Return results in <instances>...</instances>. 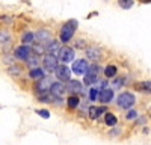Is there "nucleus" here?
Segmentation results:
<instances>
[{
	"mask_svg": "<svg viewBox=\"0 0 151 145\" xmlns=\"http://www.w3.org/2000/svg\"><path fill=\"white\" fill-rule=\"evenodd\" d=\"M77 26H79V21H77V20H74V18H71V20L65 21L64 24H62V27H60L59 42H64V44L70 42V41L73 39L74 32L77 30Z\"/></svg>",
	"mask_w": 151,
	"mask_h": 145,
	"instance_id": "1",
	"label": "nucleus"
},
{
	"mask_svg": "<svg viewBox=\"0 0 151 145\" xmlns=\"http://www.w3.org/2000/svg\"><path fill=\"white\" fill-rule=\"evenodd\" d=\"M100 80V65L97 64H91L88 67L86 72H85V79H83V83L86 85H94Z\"/></svg>",
	"mask_w": 151,
	"mask_h": 145,
	"instance_id": "2",
	"label": "nucleus"
},
{
	"mask_svg": "<svg viewBox=\"0 0 151 145\" xmlns=\"http://www.w3.org/2000/svg\"><path fill=\"white\" fill-rule=\"evenodd\" d=\"M136 98H134V95L132 92H121L118 95V98H116V104L121 107V109H129L134 104Z\"/></svg>",
	"mask_w": 151,
	"mask_h": 145,
	"instance_id": "3",
	"label": "nucleus"
},
{
	"mask_svg": "<svg viewBox=\"0 0 151 145\" xmlns=\"http://www.w3.org/2000/svg\"><path fill=\"white\" fill-rule=\"evenodd\" d=\"M55 76L58 79V82H68L71 80V70L67 67V65H58V68L55 70Z\"/></svg>",
	"mask_w": 151,
	"mask_h": 145,
	"instance_id": "4",
	"label": "nucleus"
},
{
	"mask_svg": "<svg viewBox=\"0 0 151 145\" xmlns=\"http://www.w3.org/2000/svg\"><path fill=\"white\" fill-rule=\"evenodd\" d=\"M74 50L70 47H60V50L58 53V60H60L62 65H65L68 62H71V60H74Z\"/></svg>",
	"mask_w": 151,
	"mask_h": 145,
	"instance_id": "5",
	"label": "nucleus"
},
{
	"mask_svg": "<svg viewBox=\"0 0 151 145\" xmlns=\"http://www.w3.org/2000/svg\"><path fill=\"white\" fill-rule=\"evenodd\" d=\"M42 65H44V70L48 71V72H55V70L58 68V57L56 56H52V55H44L42 57Z\"/></svg>",
	"mask_w": 151,
	"mask_h": 145,
	"instance_id": "6",
	"label": "nucleus"
},
{
	"mask_svg": "<svg viewBox=\"0 0 151 145\" xmlns=\"http://www.w3.org/2000/svg\"><path fill=\"white\" fill-rule=\"evenodd\" d=\"M52 77L50 76H44L41 80H38L36 85H35V89L36 92L40 94H44V92H50V86H52Z\"/></svg>",
	"mask_w": 151,
	"mask_h": 145,
	"instance_id": "7",
	"label": "nucleus"
},
{
	"mask_svg": "<svg viewBox=\"0 0 151 145\" xmlns=\"http://www.w3.org/2000/svg\"><path fill=\"white\" fill-rule=\"evenodd\" d=\"M88 67H89V64H88L86 59H76V60H73V72H76L77 76L85 74Z\"/></svg>",
	"mask_w": 151,
	"mask_h": 145,
	"instance_id": "8",
	"label": "nucleus"
},
{
	"mask_svg": "<svg viewBox=\"0 0 151 145\" xmlns=\"http://www.w3.org/2000/svg\"><path fill=\"white\" fill-rule=\"evenodd\" d=\"M30 56V45H18L15 47V50H14V57L20 59V60H26L27 57Z\"/></svg>",
	"mask_w": 151,
	"mask_h": 145,
	"instance_id": "9",
	"label": "nucleus"
},
{
	"mask_svg": "<svg viewBox=\"0 0 151 145\" xmlns=\"http://www.w3.org/2000/svg\"><path fill=\"white\" fill-rule=\"evenodd\" d=\"M33 38H35V41L45 45L50 39H52V33H50V30H47V29H40V30H36L33 33Z\"/></svg>",
	"mask_w": 151,
	"mask_h": 145,
	"instance_id": "10",
	"label": "nucleus"
},
{
	"mask_svg": "<svg viewBox=\"0 0 151 145\" xmlns=\"http://www.w3.org/2000/svg\"><path fill=\"white\" fill-rule=\"evenodd\" d=\"M65 92V85L62 82H53L52 86H50V95L53 98H60Z\"/></svg>",
	"mask_w": 151,
	"mask_h": 145,
	"instance_id": "11",
	"label": "nucleus"
},
{
	"mask_svg": "<svg viewBox=\"0 0 151 145\" xmlns=\"http://www.w3.org/2000/svg\"><path fill=\"white\" fill-rule=\"evenodd\" d=\"M82 83L79 82V80H68L67 82V85H65V92H70L71 95H77V94H80L82 92Z\"/></svg>",
	"mask_w": 151,
	"mask_h": 145,
	"instance_id": "12",
	"label": "nucleus"
},
{
	"mask_svg": "<svg viewBox=\"0 0 151 145\" xmlns=\"http://www.w3.org/2000/svg\"><path fill=\"white\" fill-rule=\"evenodd\" d=\"M44 48H45V52H47V55H52V56H56L58 57V53H59V50H60V42L58 41V39H50L45 45H44Z\"/></svg>",
	"mask_w": 151,
	"mask_h": 145,
	"instance_id": "13",
	"label": "nucleus"
},
{
	"mask_svg": "<svg viewBox=\"0 0 151 145\" xmlns=\"http://www.w3.org/2000/svg\"><path fill=\"white\" fill-rule=\"evenodd\" d=\"M97 100H98L100 103H103V104L112 101V100H113V89H110V88L100 89V92H98V98H97Z\"/></svg>",
	"mask_w": 151,
	"mask_h": 145,
	"instance_id": "14",
	"label": "nucleus"
},
{
	"mask_svg": "<svg viewBox=\"0 0 151 145\" xmlns=\"http://www.w3.org/2000/svg\"><path fill=\"white\" fill-rule=\"evenodd\" d=\"M86 56H88V59H91V60H98L100 56H101V52H100L98 47L91 45V47H86Z\"/></svg>",
	"mask_w": 151,
	"mask_h": 145,
	"instance_id": "15",
	"label": "nucleus"
},
{
	"mask_svg": "<svg viewBox=\"0 0 151 145\" xmlns=\"http://www.w3.org/2000/svg\"><path fill=\"white\" fill-rule=\"evenodd\" d=\"M136 89L139 92H144V94H151V80L136 83Z\"/></svg>",
	"mask_w": 151,
	"mask_h": 145,
	"instance_id": "16",
	"label": "nucleus"
},
{
	"mask_svg": "<svg viewBox=\"0 0 151 145\" xmlns=\"http://www.w3.org/2000/svg\"><path fill=\"white\" fill-rule=\"evenodd\" d=\"M29 77H30L32 80H41V79L44 77V70L40 68V67L32 68V70L29 71Z\"/></svg>",
	"mask_w": 151,
	"mask_h": 145,
	"instance_id": "17",
	"label": "nucleus"
},
{
	"mask_svg": "<svg viewBox=\"0 0 151 145\" xmlns=\"http://www.w3.org/2000/svg\"><path fill=\"white\" fill-rule=\"evenodd\" d=\"M26 65L32 70V68H36V67H40V57H38V55H32L30 53V56L26 59Z\"/></svg>",
	"mask_w": 151,
	"mask_h": 145,
	"instance_id": "18",
	"label": "nucleus"
},
{
	"mask_svg": "<svg viewBox=\"0 0 151 145\" xmlns=\"http://www.w3.org/2000/svg\"><path fill=\"white\" fill-rule=\"evenodd\" d=\"M103 112H106V107H95V106H91V107H89V118H91V119H97Z\"/></svg>",
	"mask_w": 151,
	"mask_h": 145,
	"instance_id": "19",
	"label": "nucleus"
},
{
	"mask_svg": "<svg viewBox=\"0 0 151 145\" xmlns=\"http://www.w3.org/2000/svg\"><path fill=\"white\" fill-rule=\"evenodd\" d=\"M21 41H23V44H24V45L32 44V42L35 41V38H33V32H30V30L23 32V35H21Z\"/></svg>",
	"mask_w": 151,
	"mask_h": 145,
	"instance_id": "20",
	"label": "nucleus"
},
{
	"mask_svg": "<svg viewBox=\"0 0 151 145\" xmlns=\"http://www.w3.org/2000/svg\"><path fill=\"white\" fill-rule=\"evenodd\" d=\"M104 123H106L109 127H115V126L118 124V119H116V116L113 115L112 112H107V113L104 115Z\"/></svg>",
	"mask_w": 151,
	"mask_h": 145,
	"instance_id": "21",
	"label": "nucleus"
},
{
	"mask_svg": "<svg viewBox=\"0 0 151 145\" xmlns=\"http://www.w3.org/2000/svg\"><path fill=\"white\" fill-rule=\"evenodd\" d=\"M67 104L70 109H76L79 104H80V98H79V95H71L68 97V100H67Z\"/></svg>",
	"mask_w": 151,
	"mask_h": 145,
	"instance_id": "22",
	"label": "nucleus"
},
{
	"mask_svg": "<svg viewBox=\"0 0 151 145\" xmlns=\"http://www.w3.org/2000/svg\"><path fill=\"white\" fill-rule=\"evenodd\" d=\"M104 76H106L107 79H110V77H116V67H115V65H112V64H109V65L104 68Z\"/></svg>",
	"mask_w": 151,
	"mask_h": 145,
	"instance_id": "23",
	"label": "nucleus"
},
{
	"mask_svg": "<svg viewBox=\"0 0 151 145\" xmlns=\"http://www.w3.org/2000/svg\"><path fill=\"white\" fill-rule=\"evenodd\" d=\"M125 82V79L124 77H115V80L112 82V88L110 89H118V88H121V85Z\"/></svg>",
	"mask_w": 151,
	"mask_h": 145,
	"instance_id": "24",
	"label": "nucleus"
},
{
	"mask_svg": "<svg viewBox=\"0 0 151 145\" xmlns=\"http://www.w3.org/2000/svg\"><path fill=\"white\" fill-rule=\"evenodd\" d=\"M98 92H100V89H98L97 86H94V88L89 89V100H91V101H97V98H98Z\"/></svg>",
	"mask_w": 151,
	"mask_h": 145,
	"instance_id": "25",
	"label": "nucleus"
},
{
	"mask_svg": "<svg viewBox=\"0 0 151 145\" xmlns=\"http://www.w3.org/2000/svg\"><path fill=\"white\" fill-rule=\"evenodd\" d=\"M30 50H35V55H41L42 52H45V48H44L42 44H33V47Z\"/></svg>",
	"mask_w": 151,
	"mask_h": 145,
	"instance_id": "26",
	"label": "nucleus"
},
{
	"mask_svg": "<svg viewBox=\"0 0 151 145\" xmlns=\"http://www.w3.org/2000/svg\"><path fill=\"white\" fill-rule=\"evenodd\" d=\"M9 39H11V36L8 30H0V42H8Z\"/></svg>",
	"mask_w": 151,
	"mask_h": 145,
	"instance_id": "27",
	"label": "nucleus"
},
{
	"mask_svg": "<svg viewBox=\"0 0 151 145\" xmlns=\"http://www.w3.org/2000/svg\"><path fill=\"white\" fill-rule=\"evenodd\" d=\"M118 3H119V6H121V8L129 9V8H132V6H133V3H134V2H133V0H125V2H124V0H119Z\"/></svg>",
	"mask_w": 151,
	"mask_h": 145,
	"instance_id": "28",
	"label": "nucleus"
},
{
	"mask_svg": "<svg viewBox=\"0 0 151 145\" xmlns=\"http://www.w3.org/2000/svg\"><path fill=\"white\" fill-rule=\"evenodd\" d=\"M36 113L40 115V116H42L44 119H48V118H50V112L47 111V109H38Z\"/></svg>",
	"mask_w": 151,
	"mask_h": 145,
	"instance_id": "29",
	"label": "nucleus"
},
{
	"mask_svg": "<svg viewBox=\"0 0 151 145\" xmlns=\"http://www.w3.org/2000/svg\"><path fill=\"white\" fill-rule=\"evenodd\" d=\"M136 116H137V112L134 111V109H130V111L125 113V118H127V119H134Z\"/></svg>",
	"mask_w": 151,
	"mask_h": 145,
	"instance_id": "30",
	"label": "nucleus"
}]
</instances>
